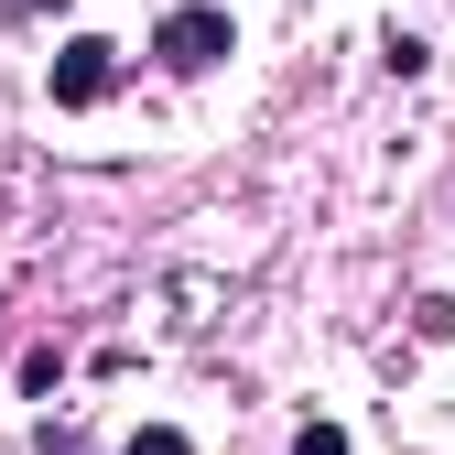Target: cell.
Returning <instances> with one entry per match:
<instances>
[{
	"label": "cell",
	"instance_id": "cell-1",
	"mask_svg": "<svg viewBox=\"0 0 455 455\" xmlns=\"http://www.w3.org/2000/svg\"><path fill=\"white\" fill-rule=\"evenodd\" d=\"M239 54V22L217 12V0H174V12L152 22V66L163 76H206V66H228Z\"/></svg>",
	"mask_w": 455,
	"mask_h": 455
},
{
	"label": "cell",
	"instance_id": "cell-2",
	"mask_svg": "<svg viewBox=\"0 0 455 455\" xmlns=\"http://www.w3.org/2000/svg\"><path fill=\"white\" fill-rule=\"evenodd\" d=\"M108 87H120V44H98V33H76L66 54H54V108H98Z\"/></svg>",
	"mask_w": 455,
	"mask_h": 455
},
{
	"label": "cell",
	"instance_id": "cell-3",
	"mask_svg": "<svg viewBox=\"0 0 455 455\" xmlns=\"http://www.w3.org/2000/svg\"><path fill=\"white\" fill-rule=\"evenodd\" d=\"M379 66H390V76H423V66H434V44H423V33H402V22H390V33H379Z\"/></svg>",
	"mask_w": 455,
	"mask_h": 455
},
{
	"label": "cell",
	"instance_id": "cell-4",
	"mask_svg": "<svg viewBox=\"0 0 455 455\" xmlns=\"http://www.w3.org/2000/svg\"><path fill=\"white\" fill-rule=\"evenodd\" d=\"M131 455H196V444H185L174 423H141V434H131Z\"/></svg>",
	"mask_w": 455,
	"mask_h": 455
},
{
	"label": "cell",
	"instance_id": "cell-5",
	"mask_svg": "<svg viewBox=\"0 0 455 455\" xmlns=\"http://www.w3.org/2000/svg\"><path fill=\"white\" fill-rule=\"evenodd\" d=\"M293 455H347V434H336V423H304V434H293Z\"/></svg>",
	"mask_w": 455,
	"mask_h": 455
},
{
	"label": "cell",
	"instance_id": "cell-6",
	"mask_svg": "<svg viewBox=\"0 0 455 455\" xmlns=\"http://www.w3.org/2000/svg\"><path fill=\"white\" fill-rule=\"evenodd\" d=\"M0 12H33V0H0Z\"/></svg>",
	"mask_w": 455,
	"mask_h": 455
}]
</instances>
